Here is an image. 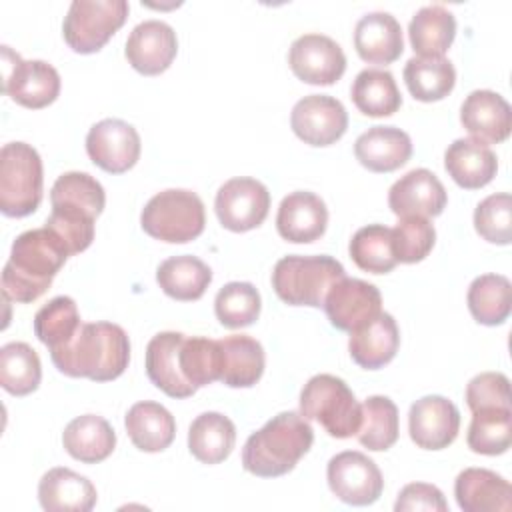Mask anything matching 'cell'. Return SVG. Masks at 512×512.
Masks as SVG:
<instances>
[{"label":"cell","instance_id":"obj_1","mask_svg":"<svg viewBox=\"0 0 512 512\" xmlns=\"http://www.w3.org/2000/svg\"><path fill=\"white\" fill-rule=\"evenodd\" d=\"M54 366L72 378L94 382L116 380L130 362V340L118 324L82 322L78 332L62 346L50 350Z\"/></svg>","mask_w":512,"mask_h":512},{"label":"cell","instance_id":"obj_2","mask_svg":"<svg viewBox=\"0 0 512 512\" xmlns=\"http://www.w3.org/2000/svg\"><path fill=\"white\" fill-rule=\"evenodd\" d=\"M68 256V246L54 230L44 226L22 232L2 270V294L14 302H34L50 288Z\"/></svg>","mask_w":512,"mask_h":512},{"label":"cell","instance_id":"obj_3","mask_svg":"<svg viewBox=\"0 0 512 512\" xmlns=\"http://www.w3.org/2000/svg\"><path fill=\"white\" fill-rule=\"evenodd\" d=\"M314 430L298 412H280L258 432L250 434L242 448V466L260 478L284 476L312 448Z\"/></svg>","mask_w":512,"mask_h":512},{"label":"cell","instance_id":"obj_4","mask_svg":"<svg viewBox=\"0 0 512 512\" xmlns=\"http://www.w3.org/2000/svg\"><path fill=\"white\" fill-rule=\"evenodd\" d=\"M344 266L332 256H284L272 272L276 296L290 306H324L334 282L344 278Z\"/></svg>","mask_w":512,"mask_h":512},{"label":"cell","instance_id":"obj_5","mask_svg":"<svg viewBox=\"0 0 512 512\" xmlns=\"http://www.w3.org/2000/svg\"><path fill=\"white\" fill-rule=\"evenodd\" d=\"M300 414L306 420H316L332 438L356 436L362 424V404L348 384L334 374H316L304 384Z\"/></svg>","mask_w":512,"mask_h":512},{"label":"cell","instance_id":"obj_6","mask_svg":"<svg viewBox=\"0 0 512 512\" xmlns=\"http://www.w3.org/2000/svg\"><path fill=\"white\" fill-rule=\"evenodd\" d=\"M42 160L26 142H8L0 150V210L10 218H24L42 202Z\"/></svg>","mask_w":512,"mask_h":512},{"label":"cell","instance_id":"obj_7","mask_svg":"<svg viewBox=\"0 0 512 512\" xmlns=\"http://www.w3.org/2000/svg\"><path fill=\"white\" fill-rule=\"evenodd\" d=\"M140 224L142 230L156 240L168 244L190 242L204 230V202L192 190H162L146 202Z\"/></svg>","mask_w":512,"mask_h":512},{"label":"cell","instance_id":"obj_8","mask_svg":"<svg viewBox=\"0 0 512 512\" xmlns=\"http://www.w3.org/2000/svg\"><path fill=\"white\" fill-rule=\"evenodd\" d=\"M128 12L126 0H74L64 16V40L78 54H94L122 28Z\"/></svg>","mask_w":512,"mask_h":512},{"label":"cell","instance_id":"obj_9","mask_svg":"<svg viewBox=\"0 0 512 512\" xmlns=\"http://www.w3.org/2000/svg\"><path fill=\"white\" fill-rule=\"evenodd\" d=\"M4 94L24 108H44L60 94V74L44 60H22L10 46H2Z\"/></svg>","mask_w":512,"mask_h":512},{"label":"cell","instance_id":"obj_10","mask_svg":"<svg viewBox=\"0 0 512 512\" xmlns=\"http://www.w3.org/2000/svg\"><path fill=\"white\" fill-rule=\"evenodd\" d=\"M214 210L226 230L248 232L266 220L270 210V192L256 178H230L218 188Z\"/></svg>","mask_w":512,"mask_h":512},{"label":"cell","instance_id":"obj_11","mask_svg":"<svg viewBox=\"0 0 512 512\" xmlns=\"http://www.w3.org/2000/svg\"><path fill=\"white\" fill-rule=\"evenodd\" d=\"M326 478L332 494L352 506H368L376 502L384 490V478L376 462L356 450L332 456Z\"/></svg>","mask_w":512,"mask_h":512},{"label":"cell","instance_id":"obj_12","mask_svg":"<svg viewBox=\"0 0 512 512\" xmlns=\"http://www.w3.org/2000/svg\"><path fill=\"white\" fill-rule=\"evenodd\" d=\"M324 310L334 328L354 332L370 324L382 312V296L374 284L344 276L328 290Z\"/></svg>","mask_w":512,"mask_h":512},{"label":"cell","instance_id":"obj_13","mask_svg":"<svg viewBox=\"0 0 512 512\" xmlns=\"http://www.w3.org/2000/svg\"><path fill=\"white\" fill-rule=\"evenodd\" d=\"M288 64L296 78L314 86L338 82L346 70L344 50L324 34H302L288 50Z\"/></svg>","mask_w":512,"mask_h":512},{"label":"cell","instance_id":"obj_14","mask_svg":"<svg viewBox=\"0 0 512 512\" xmlns=\"http://www.w3.org/2000/svg\"><path fill=\"white\" fill-rule=\"evenodd\" d=\"M90 160L110 174L128 172L140 158V136L136 128L118 118L96 122L86 136Z\"/></svg>","mask_w":512,"mask_h":512},{"label":"cell","instance_id":"obj_15","mask_svg":"<svg viewBox=\"0 0 512 512\" xmlns=\"http://www.w3.org/2000/svg\"><path fill=\"white\" fill-rule=\"evenodd\" d=\"M294 134L310 146H330L348 128V114L340 100L326 94H310L298 100L290 114Z\"/></svg>","mask_w":512,"mask_h":512},{"label":"cell","instance_id":"obj_16","mask_svg":"<svg viewBox=\"0 0 512 512\" xmlns=\"http://www.w3.org/2000/svg\"><path fill=\"white\" fill-rule=\"evenodd\" d=\"M460 430V412L444 396H422L410 406L408 432L412 442L424 450L448 448Z\"/></svg>","mask_w":512,"mask_h":512},{"label":"cell","instance_id":"obj_17","mask_svg":"<svg viewBox=\"0 0 512 512\" xmlns=\"http://www.w3.org/2000/svg\"><path fill=\"white\" fill-rule=\"evenodd\" d=\"M446 202V188L428 168H414L406 172L388 192V206L398 218L440 216Z\"/></svg>","mask_w":512,"mask_h":512},{"label":"cell","instance_id":"obj_18","mask_svg":"<svg viewBox=\"0 0 512 512\" xmlns=\"http://www.w3.org/2000/svg\"><path fill=\"white\" fill-rule=\"evenodd\" d=\"M176 52V32L162 20H144L134 26L124 48L130 66L144 76H156L168 70Z\"/></svg>","mask_w":512,"mask_h":512},{"label":"cell","instance_id":"obj_19","mask_svg":"<svg viewBox=\"0 0 512 512\" xmlns=\"http://www.w3.org/2000/svg\"><path fill=\"white\" fill-rule=\"evenodd\" d=\"M460 122L482 144H500L510 136L512 110L510 104L492 90L470 92L460 108Z\"/></svg>","mask_w":512,"mask_h":512},{"label":"cell","instance_id":"obj_20","mask_svg":"<svg viewBox=\"0 0 512 512\" xmlns=\"http://www.w3.org/2000/svg\"><path fill=\"white\" fill-rule=\"evenodd\" d=\"M328 208L324 200L306 190H296L282 198L276 214L278 234L294 244H308L326 232Z\"/></svg>","mask_w":512,"mask_h":512},{"label":"cell","instance_id":"obj_21","mask_svg":"<svg viewBox=\"0 0 512 512\" xmlns=\"http://www.w3.org/2000/svg\"><path fill=\"white\" fill-rule=\"evenodd\" d=\"M182 332H158L146 346V374L150 382L170 398H190L194 388L180 368Z\"/></svg>","mask_w":512,"mask_h":512},{"label":"cell","instance_id":"obj_22","mask_svg":"<svg viewBox=\"0 0 512 512\" xmlns=\"http://www.w3.org/2000/svg\"><path fill=\"white\" fill-rule=\"evenodd\" d=\"M454 496L464 512H508L512 486L500 474L486 468H466L454 482Z\"/></svg>","mask_w":512,"mask_h":512},{"label":"cell","instance_id":"obj_23","mask_svg":"<svg viewBox=\"0 0 512 512\" xmlns=\"http://www.w3.org/2000/svg\"><path fill=\"white\" fill-rule=\"evenodd\" d=\"M354 48L368 64H392L404 50L400 22L388 12H368L354 28Z\"/></svg>","mask_w":512,"mask_h":512},{"label":"cell","instance_id":"obj_24","mask_svg":"<svg viewBox=\"0 0 512 512\" xmlns=\"http://www.w3.org/2000/svg\"><path fill=\"white\" fill-rule=\"evenodd\" d=\"M354 156L370 172H394L410 160L412 140L396 126H372L356 138Z\"/></svg>","mask_w":512,"mask_h":512},{"label":"cell","instance_id":"obj_25","mask_svg":"<svg viewBox=\"0 0 512 512\" xmlns=\"http://www.w3.org/2000/svg\"><path fill=\"white\" fill-rule=\"evenodd\" d=\"M96 488L70 468L48 470L38 484L40 506L48 512H88L96 504Z\"/></svg>","mask_w":512,"mask_h":512},{"label":"cell","instance_id":"obj_26","mask_svg":"<svg viewBox=\"0 0 512 512\" xmlns=\"http://www.w3.org/2000/svg\"><path fill=\"white\" fill-rule=\"evenodd\" d=\"M444 168L458 186L476 190L492 182L498 170V158L490 146L474 138H458L444 152Z\"/></svg>","mask_w":512,"mask_h":512},{"label":"cell","instance_id":"obj_27","mask_svg":"<svg viewBox=\"0 0 512 512\" xmlns=\"http://www.w3.org/2000/svg\"><path fill=\"white\" fill-rule=\"evenodd\" d=\"M400 330L392 314L380 312L370 324L350 332L348 350L352 360L366 370L386 366L398 352Z\"/></svg>","mask_w":512,"mask_h":512},{"label":"cell","instance_id":"obj_28","mask_svg":"<svg viewBox=\"0 0 512 512\" xmlns=\"http://www.w3.org/2000/svg\"><path fill=\"white\" fill-rule=\"evenodd\" d=\"M64 450L84 464L106 460L116 446V434L108 420L96 414H84L68 422L62 432Z\"/></svg>","mask_w":512,"mask_h":512},{"label":"cell","instance_id":"obj_29","mask_svg":"<svg viewBox=\"0 0 512 512\" xmlns=\"http://www.w3.org/2000/svg\"><path fill=\"white\" fill-rule=\"evenodd\" d=\"M124 426L132 444L142 452H162L176 436L174 416L152 400L136 402L124 418Z\"/></svg>","mask_w":512,"mask_h":512},{"label":"cell","instance_id":"obj_30","mask_svg":"<svg viewBox=\"0 0 512 512\" xmlns=\"http://www.w3.org/2000/svg\"><path fill=\"white\" fill-rule=\"evenodd\" d=\"M156 282L170 298L180 302H192L204 296L206 288L212 282V270L196 256H172L158 266Z\"/></svg>","mask_w":512,"mask_h":512},{"label":"cell","instance_id":"obj_31","mask_svg":"<svg viewBox=\"0 0 512 512\" xmlns=\"http://www.w3.org/2000/svg\"><path fill=\"white\" fill-rule=\"evenodd\" d=\"M222 346V376L230 388H250L264 372V348L246 334H232L220 340Z\"/></svg>","mask_w":512,"mask_h":512},{"label":"cell","instance_id":"obj_32","mask_svg":"<svg viewBox=\"0 0 512 512\" xmlns=\"http://www.w3.org/2000/svg\"><path fill=\"white\" fill-rule=\"evenodd\" d=\"M236 442L234 422L220 412H204L194 418L188 430V448L202 464L224 462Z\"/></svg>","mask_w":512,"mask_h":512},{"label":"cell","instance_id":"obj_33","mask_svg":"<svg viewBox=\"0 0 512 512\" xmlns=\"http://www.w3.org/2000/svg\"><path fill=\"white\" fill-rule=\"evenodd\" d=\"M408 36L418 56H444L456 36V18L448 8L440 4L424 6L412 16L408 24Z\"/></svg>","mask_w":512,"mask_h":512},{"label":"cell","instance_id":"obj_34","mask_svg":"<svg viewBox=\"0 0 512 512\" xmlns=\"http://www.w3.org/2000/svg\"><path fill=\"white\" fill-rule=\"evenodd\" d=\"M350 96L354 106L370 118L392 116L402 106V96L394 76L380 68L362 70L352 82Z\"/></svg>","mask_w":512,"mask_h":512},{"label":"cell","instance_id":"obj_35","mask_svg":"<svg viewBox=\"0 0 512 512\" xmlns=\"http://www.w3.org/2000/svg\"><path fill=\"white\" fill-rule=\"evenodd\" d=\"M404 82L416 100L436 102L452 92L456 70L444 56H414L404 66Z\"/></svg>","mask_w":512,"mask_h":512},{"label":"cell","instance_id":"obj_36","mask_svg":"<svg viewBox=\"0 0 512 512\" xmlns=\"http://www.w3.org/2000/svg\"><path fill=\"white\" fill-rule=\"evenodd\" d=\"M468 310L476 322L498 326L512 310V284L502 274H482L468 288Z\"/></svg>","mask_w":512,"mask_h":512},{"label":"cell","instance_id":"obj_37","mask_svg":"<svg viewBox=\"0 0 512 512\" xmlns=\"http://www.w3.org/2000/svg\"><path fill=\"white\" fill-rule=\"evenodd\" d=\"M42 378L36 350L26 342H8L0 348V384L12 396L34 392Z\"/></svg>","mask_w":512,"mask_h":512},{"label":"cell","instance_id":"obj_38","mask_svg":"<svg viewBox=\"0 0 512 512\" xmlns=\"http://www.w3.org/2000/svg\"><path fill=\"white\" fill-rule=\"evenodd\" d=\"M398 408L388 396H370L362 404V424L356 438L374 452L388 450L398 440Z\"/></svg>","mask_w":512,"mask_h":512},{"label":"cell","instance_id":"obj_39","mask_svg":"<svg viewBox=\"0 0 512 512\" xmlns=\"http://www.w3.org/2000/svg\"><path fill=\"white\" fill-rule=\"evenodd\" d=\"M468 448L476 454L498 456L512 444V410L510 408H484L472 412L468 426Z\"/></svg>","mask_w":512,"mask_h":512},{"label":"cell","instance_id":"obj_40","mask_svg":"<svg viewBox=\"0 0 512 512\" xmlns=\"http://www.w3.org/2000/svg\"><path fill=\"white\" fill-rule=\"evenodd\" d=\"M348 250L354 264L364 272L386 274L398 264L392 252V230L384 224H368L356 230Z\"/></svg>","mask_w":512,"mask_h":512},{"label":"cell","instance_id":"obj_41","mask_svg":"<svg viewBox=\"0 0 512 512\" xmlns=\"http://www.w3.org/2000/svg\"><path fill=\"white\" fill-rule=\"evenodd\" d=\"M180 368L184 378L194 386H206L222 376L220 340L204 336H184L180 346Z\"/></svg>","mask_w":512,"mask_h":512},{"label":"cell","instance_id":"obj_42","mask_svg":"<svg viewBox=\"0 0 512 512\" xmlns=\"http://www.w3.org/2000/svg\"><path fill=\"white\" fill-rule=\"evenodd\" d=\"M78 306L70 296H56L34 316V334L48 350L66 344L80 328Z\"/></svg>","mask_w":512,"mask_h":512},{"label":"cell","instance_id":"obj_43","mask_svg":"<svg viewBox=\"0 0 512 512\" xmlns=\"http://www.w3.org/2000/svg\"><path fill=\"white\" fill-rule=\"evenodd\" d=\"M260 294L250 282H228L214 298V312L222 326L244 328L260 316Z\"/></svg>","mask_w":512,"mask_h":512},{"label":"cell","instance_id":"obj_44","mask_svg":"<svg viewBox=\"0 0 512 512\" xmlns=\"http://www.w3.org/2000/svg\"><path fill=\"white\" fill-rule=\"evenodd\" d=\"M392 230V252L396 262L416 264L424 260L436 242V230L428 218L408 216L390 228Z\"/></svg>","mask_w":512,"mask_h":512},{"label":"cell","instance_id":"obj_45","mask_svg":"<svg viewBox=\"0 0 512 512\" xmlns=\"http://www.w3.org/2000/svg\"><path fill=\"white\" fill-rule=\"evenodd\" d=\"M96 216L84 208L72 204H52V212L46 220V228L54 230L68 246L70 256L84 252L94 240Z\"/></svg>","mask_w":512,"mask_h":512},{"label":"cell","instance_id":"obj_46","mask_svg":"<svg viewBox=\"0 0 512 512\" xmlns=\"http://www.w3.org/2000/svg\"><path fill=\"white\" fill-rule=\"evenodd\" d=\"M52 204H74L92 212L96 218L104 210L106 194L102 184L86 172H66L56 178L50 190Z\"/></svg>","mask_w":512,"mask_h":512},{"label":"cell","instance_id":"obj_47","mask_svg":"<svg viewBox=\"0 0 512 512\" xmlns=\"http://www.w3.org/2000/svg\"><path fill=\"white\" fill-rule=\"evenodd\" d=\"M476 232L492 244L512 242V196L508 192L486 196L474 210Z\"/></svg>","mask_w":512,"mask_h":512},{"label":"cell","instance_id":"obj_48","mask_svg":"<svg viewBox=\"0 0 512 512\" xmlns=\"http://www.w3.org/2000/svg\"><path fill=\"white\" fill-rule=\"evenodd\" d=\"M466 404L472 412L510 408V380L502 372H482L466 386Z\"/></svg>","mask_w":512,"mask_h":512},{"label":"cell","instance_id":"obj_49","mask_svg":"<svg viewBox=\"0 0 512 512\" xmlns=\"http://www.w3.org/2000/svg\"><path fill=\"white\" fill-rule=\"evenodd\" d=\"M394 510L396 512H414V510L446 512L448 504L444 500V494L434 484L412 482L400 490Z\"/></svg>","mask_w":512,"mask_h":512}]
</instances>
